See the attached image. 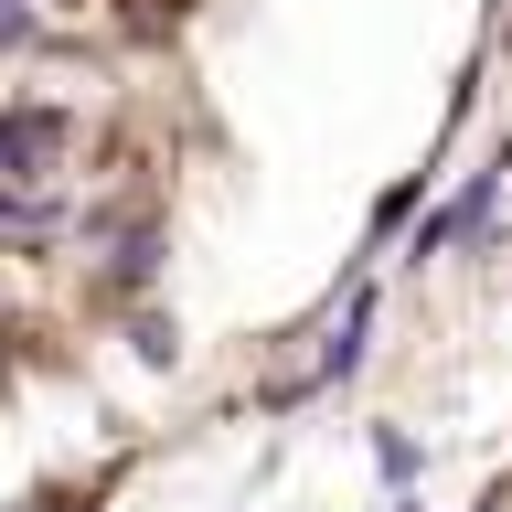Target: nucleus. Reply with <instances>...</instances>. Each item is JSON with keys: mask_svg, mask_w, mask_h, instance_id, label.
<instances>
[{"mask_svg": "<svg viewBox=\"0 0 512 512\" xmlns=\"http://www.w3.org/2000/svg\"><path fill=\"white\" fill-rule=\"evenodd\" d=\"M502 502H512V480H502Z\"/></svg>", "mask_w": 512, "mask_h": 512, "instance_id": "1", "label": "nucleus"}]
</instances>
